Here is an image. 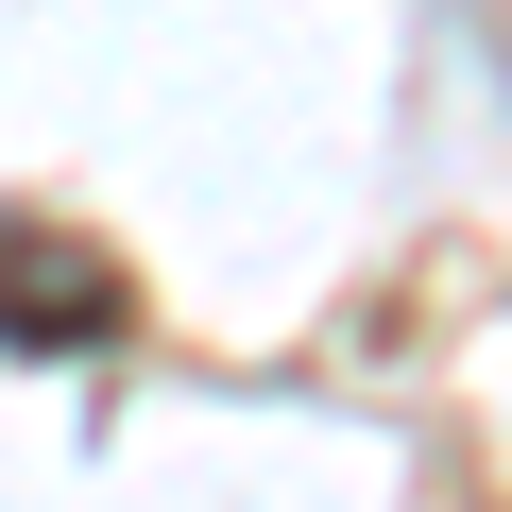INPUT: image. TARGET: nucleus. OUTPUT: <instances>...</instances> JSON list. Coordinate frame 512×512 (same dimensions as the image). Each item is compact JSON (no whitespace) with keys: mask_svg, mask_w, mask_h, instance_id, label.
I'll return each instance as SVG.
<instances>
[{"mask_svg":"<svg viewBox=\"0 0 512 512\" xmlns=\"http://www.w3.org/2000/svg\"><path fill=\"white\" fill-rule=\"evenodd\" d=\"M0 342H35V359L120 342V274L86 239H52V222H0Z\"/></svg>","mask_w":512,"mask_h":512,"instance_id":"nucleus-1","label":"nucleus"}]
</instances>
